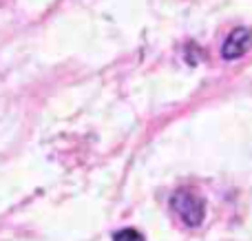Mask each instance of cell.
Returning <instances> with one entry per match:
<instances>
[{"mask_svg": "<svg viewBox=\"0 0 252 241\" xmlns=\"http://www.w3.org/2000/svg\"><path fill=\"white\" fill-rule=\"evenodd\" d=\"M170 206L177 212V217L190 228L204 224L206 219V202L199 193H195L192 188H179L170 199Z\"/></svg>", "mask_w": 252, "mask_h": 241, "instance_id": "obj_1", "label": "cell"}, {"mask_svg": "<svg viewBox=\"0 0 252 241\" xmlns=\"http://www.w3.org/2000/svg\"><path fill=\"white\" fill-rule=\"evenodd\" d=\"M250 49H252V29H248V27H237L235 31H230V35L223 42L221 58L223 60H237V58L246 56Z\"/></svg>", "mask_w": 252, "mask_h": 241, "instance_id": "obj_2", "label": "cell"}, {"mask_svg": "<svg viewBox=\"0 0 252 241\" xmlns=\"http://www.w3.org/2000/svg\"><path fill=\"white\" fill-rule=\"evenodd\" d=\"M113 241H144V235L135 228H124L113 235Z\"/></svg>", "mask_w": 252, "mask_h": 241, "instance_id": "obj_3", "label": "cell"}]
</instances>
